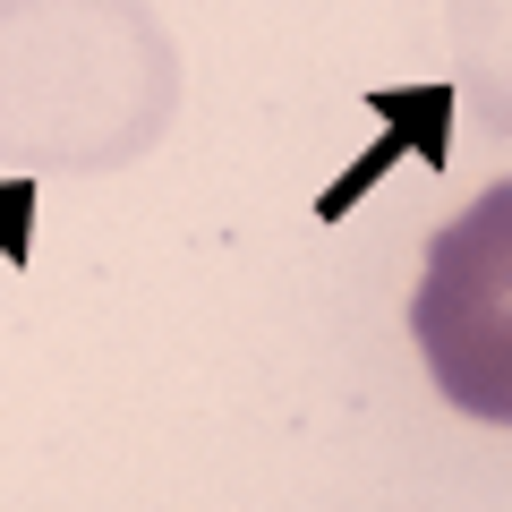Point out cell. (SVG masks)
<instances>
[{
    "instance_id": "6da1fadb",
    "label": "cell",
    "mask_w": 512,
    "mask_h": 512,
    "mask_svg": "<svg viewBox=\"0 0 512 512\" xmlns=\"http://www.w3.org/2000/svg\"><path fill=\"white\" fill-rule=\"evenodd\" d=\"M410 333L444 402L512 427V180L427 239Z\"/></svg>"
}]
</instances>
